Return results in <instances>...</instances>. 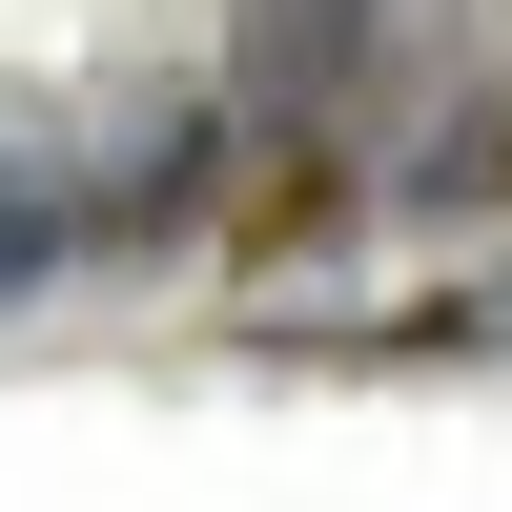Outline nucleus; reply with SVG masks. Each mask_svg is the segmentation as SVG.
<instances>
[{
	"mask_svg": "<svg viewBox=\"0 0 512 512\" xmlns=\"http://www.w3.org/2000/svg\"><path fill=\"white\" fill-rule=\"evenodd\" d=\"M62 246H82V185H0V287L62 267Z\"/></svg>",
	"mask_w": 512,
	"mask_h": 512,
	"instance_id": "nucleus-1",
	"label": "nucleus"
}]
</instances>
